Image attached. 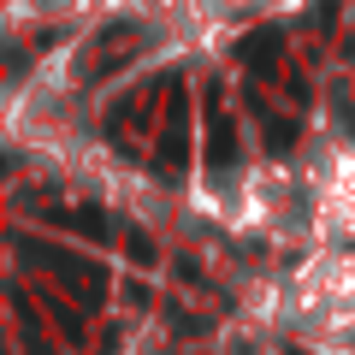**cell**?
Instances as JSON below:
<instances>
[{"instance_id":"7a4b0ae2","label":"cell","mask_w":355,"mask_h":355,"mask_svg":"<svg viewBox=\"0 0 355 355\" xmlns=\"http://www.w3.org/2000/svg\"><path fill=\"white\" fill-rule=\"evenodd\" d=\"M326 214H331V225H338V231H355V154H349V160H338V172H331Z\"/></svg>"},{"instance_id":"6da1fadb","label":"cell","mask_w":355,"mask_h":355,"mask_svg":"<svg viewBox=\"0 0 355 355\" xmlns=\"http://www.w3.org/2000/svg\"><path fill=\"white\" fill-rule=\"evenodd\" d=\"M308 296L331 326H355V261H320L308 272Z\"/></svg>"}]
</instances>
